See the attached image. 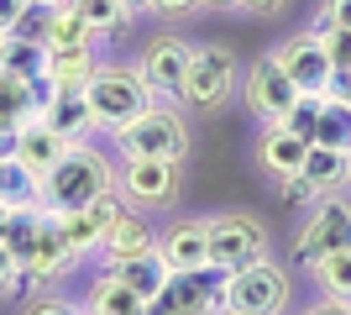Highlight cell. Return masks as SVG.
<instances>
[{"mask_svg": "<svg viewBox=\"0 0 351 315\" xmlns=\"http://www.w3.org/2000/svg\"><path fill=\"white\" fill-rule=\"evenodd\" d=\"M241 11H252V16H273V11H283L289 0H236Z\"/></svg>", "mask_w": 351, "mask_h": 315, "instance_id": "obj_41", "label": "cell"}, {"mask_svg": "<svg viewBox=\"0 0 351 315\" xmlns=\"http://www.w3.org/2000/svg\"><path fill=\"white\" fill-rule=\"evenodd\" d=\"M0 43H5V32H0Z\"/></svg>", "mask_w": 351, "mask_h": 315, "instance_id": "obj_48", "label": "cell"}, {"mask_svg": "<svg viewBox=\"0 0 351 315\" xmlns=\"http://www.w3.org/2000/svg\"><path fill=\"white\" fill-rule=\"evenodd\" d=\"M283 200H289V205H315V200H325V195L304 179V174H293V179H283Z\"/></svg>", "mask_w": 351, "mask_h": 315, "instance_id": "obj_35", "label": "cell"}, {"mask_svg": "<svg viewBox=\"0 0 351 315\" xmlns=\"http://www.w3.org/2000/svg\"><path fill=\"white\" fill-rule=\"evenodd\" d=\"M309 315H351V305H341V300H325V305H315Z\"/></svg>", "mask_w": 351, "mask_h": 315, "instance_id": "obj_42", "label": "cell"}, {"mask_svg": "<svg viewBox=\"0 0 351 315\" xmlns=\"http://www.w3.org/2000/svg\"><path fill=\"white\" fill-rule=\"evenodd\" d=\"M178 179H184L178 158H126L116 174V189L136 210H162L178 200Z\"/></svg>", "mask_w": 351, "mask_h": 315, "instance_id": "obj_8", "label": "cell"}, {"mask_svg": "<svg viewBox=\"0 0 351 315\" xmlns=\"http://www.w3.org/2000/svg\"><path fill=\"white\" fill-rule=\"evenodd\" d=\"M205 5H236V0H205Z\"/></svg>", "mask_w": 351, "mask_h": 315, "instance_id": "obj_45", "label": "cell"}, {"mask_svg": "<svg viewBox=\"0 0 351 315\" xmlns=\"http://www.w3.org/2000/svg\"><path fill=\"white\" fill-rule=\"evenodd\" d=\"M320 32H351V0H320Z\"/></svg>", "mask_w": 351, "mask_h": 315, "instance_id": "obj_34", "label": "cell"}, {"mask_svg": "<svg viewBox=\"0 0 351 315\" xmlns=\"http://www.w3.org/2000/svg\"><path fill=\"white\" fill-rule=\"evenodd\" d=\"M5 221H11V205H0V237H5Z\"/></svg>", "mask_w": 351, "mask_h": 315, "instance_id": "obj_43", "label": "cell"}, {"mask_svg": "<svg viewBox=\"0 0 351 315\" xmlns=\"http://www.w3.org/2000/svg\"><path fill=\"white\" fill-rule=\"evenodd\" d=\"M16 142H21V126L0 121V158H16Z\"/></svg>", "mask_w": 351, "mask_h": 315, "instance_id": "obj_40", "label": "cell"}, {"mask_svg": "<svg viewBox=\"0 0 351 315\" xmlns=\"http://www.w3.org/2000/svg\"><path fill=\"white\" fill-rule=\"evenodd\" d=\"M32 5H37V0H0V32H21Z\"/></svg>", "mask_w": 351, "mask_h": 315, "instance_id": "obj_36", "label": "cell"}, {"mask_svg": "<svg viewBox=\"0 0 351 315\" xmlns=\"http://www.w3.org/2000/svg\"><path fill=\"white\" fill-rule=\"evenodd\" d=\"M84 315H95V310H84Z\"/></svg>", "mask_w": 351, "mask_h": 315, "instance_id": "obj_49", "label": "cell"}, {"mask_svg": "<svg viewBox=\"0 0 351 315\" xmlns=\"http://www.w3.org/2000/svg\"><path fill=\"white\" fill-rule=\"evenodd\" d=\"M58 79H53V74H32L27 79V100H32V116H37V121H43L47 116V110H53V100H58Z\"/></svg>", "mask_w": 351, "mask_h": 315, "instance_id": "obj_32", "label": "cell"}, {"mask_svg": "<svg viewBox=\"0 0 351 315\" xmlns=\"http://www.w3.org/2000/svg\"><path fill=\"white\" fill-rule=\"evenodd\" d=\"M241 100H247V110L263 121V126H283V121L293 116V105H299V84H293V79L278 69V58L267 53V58L247 74Z\"/></svg>", "mask_w": 351, "mask_h": 315, "instance_id": "obj_10", "label": "cell"}, {"mask_svg": "<svg viewBox=\"0 0 351 315\" xmlns=\"http://www.w3.org/2000/svg\"><path fill=\"white\" fill-rule=\"evenodd\" d=\"M189 58H194V47L184 43V37H173V32H162V37L147 43L136 74L147 79V90H152V95L178 100V95H184V79H189Z\"/></svg>", "mask_w": 351, "mask_h": 315, "instance_id": "obj_12", "label": "cell"}, {"mask_svg": "<svg viewBox=\"0 0 351 315\" xmlns=\"http://www.w3.org/2000/svg\"><path fill=\"white\" fill-rule=\"evenodd\" d=\"M152 247H158V237L147 231V221L132 215V210H126V215L105 231V242H100V253L110 257V263H116V257H142V253H152Z\"/></svg>", "mask_w": 351, "mask_h": 315, "instance_id": "obj_23", "label": "cell"}, {"mask_svg": "<svg viewBox=\"0 0 351 315\" xmlns=\"http://www.w3.org/2000/svg\"><path fill=\"white\" fill-rule=\"evenodd\" d=\"M69 263H73V253H69V242H63V231H58V215L47 210L43 237H37V247H32V263H27V279H53V273H63Z\"/></svg>", "mask_w": 351, "mask_h": 315, "instance_id": "obj_20", "label": "cell"}, {"mask_svg": "<svg viewBox=\"0 0 351 315\" xmlns=\"http://www.w3.org/2000/svg\"><path fill=\"white\" fill-rule=\"evenodd\" d=\"M43 43H47V53H84V47L95 43V32H89L69 5H53L47 21H43Z\"/></svg>", "mask_w": 351, "mask_h": 315, "instance_id": "obj_24", "label": "cell"}, {"mask_svg": "<svg viewBox=\"0 0 351 315\" xmlns=\"http://www.w3.org/2000/svg\"><path fill=\"white\" fill-rule=\"evenodd\" d=\"M47 126L58 137H69V142H84L89 132H95V116H89V100H84V90H63L58 100H53V110H47Z\"/></svg>", "mask_w": 351, "mask_h": 315, "instance_id": "obj_21", "label": "cell"}, {"mask_svg": "<svg viewBox=\"0 0 351 315\" xmlns=\"http://www.w3.org/2000/svg\"><path fill=\"white\" fill-rule=\"evenodd\" d=\"M220 315H236V310H220Z\"/></svg>", "mask_w": 351, "mask_h": 315, "instance_id": "obj_47", "label": "cell"}, {"mask_svg": "<svg viewBox=\"0 0 351 315\" xmlns=\"http://www.w3.org/2000/svg\"><path fill=\"white\" fill-rule=\"evenodd\" d=\"M205 231H210V268H220V273H241L267 257V231L257 215L226 210V215H210Z\"/></svg>", "mask_w": 351, "mask_h": 315, "instance_id": "obj_3", "label": "cell"}, {"mask_svg": "<svg viewBox=\"0 0 351 315\" xmlns=\"http://www.w3.org/2000/svg\"><path fill=\"white\" fill-rule=\"evenodd\" d=\"M84 310H95V315H147V300L136 294V289H126L121 279L100 273L95 289H89V305H84Z\"/></svg>", "mask_w": 351, "mask_h": 315, "instance_id": "obj_25", "label": "cell"}, {"mask_svg": "<svg viewBox=\"0 0 351 315\" xmlns=\"http://www.w3.org/2000/svg\"><path fill=\"white\" fill-rule=\"evenodd\" d=\"M158 253L173 273H199L210 268V231L205 221H178L168 226V237H158Z\"/></svg>", "mask_w": 351, "mask_h": 315, "instance_id": "obj_14", "label": "cell"}, {"mask_svg": "<svg viewBox=\"0 0 351 315\" xmlns=\"http://www.w3.org/2000/svg\"><path fill=\"white\" fill-rule=\"evenodd\" d=\"M226 284H231V273L220 268L173 273L158 300H147V315H220L226 310Z\"/></svg>", "mask_w": 351, "mask_h": 315, "instance_id": "obj_5", "label": "cell"}, {"mask_svg": "<svg viewBox=\"0 0 351 315\" xmlns=\"http://www.w3.org/2000/svg\"><path fill=\"white\" fill-rule=\"evenodd\" d=\"M43 221H47V205H27V210H11V221H5V253L21 263V273H27L32 263V247H37V237H43Z\"/></svg>", "mask_w": 351, "mask_h": 315, "instance_id": "obj_22", "label": "cell"}, {"mask_svg": "<svg viewBox=\"0 0 351 315\" xmlns=\"http://www.w3.org/2000/svg\"><path fill=\"white\" fill-rule=\"evenodd\" d=\"M121 158H184L189 152V126L168 110V105H147L132 126L116 132Z\"/></svg>", "mask_w": 351, "mask_h": 315, "instance_id": "obj_4", "label": "cell"}, {"mask_svg": "<svg viewBox=\"0 0 351 315\" xmlns=\"http://www.w3.org/2000/svg\"><path fill=\"white\" fill-rule=\"evenodd\" d=\"M43 5H69V0H43Z\"/></svg>", "mask_w": 351, "mask_h": 315, "instance_id": "obj_46", "label": "cell"}, {"mask_svg": "<svg viewBox=\"0 0 351 315\" xmlns=\"http://www.w3.org/2000/svg\"><path fill=\"white\" fill-rule=\"evenodd\" d=\"M205 0H147V11H158V16H189L199 11Z\"/></svg>", "mask_w": 351, "mask_h": 315, "instance_id": "obj_38", "label": "cell"}, {"mask_svg": "<svg viewBox=\"0 0 351 315\" xmlns=\"http://www.w3.org/2000/svg\"><path fill=\"white\" fill-rule=\"evenodd\" d=\"M69 148H73V142L58 137L47 121H27V126H21V142H16V163L27 168V174H37V179H47Z\"/></svg>", "mask_w": 351, "mask_h": 315, "instance_id": "obj_16", "label": "cell"}, {"mask_svg": "<svg viewBox=\"0 0 351 315\" xmlns=\"http://www.w3.org/2000/svg\"><path fill=\"white\" fill-rule=\"evenodd\" d=\"M69 11L79 16L95 37H116V32L132 21V11H126L121 0H69Z\"/></svg>", "mask_w": 351, "mask_h": 315, "instance_id": "obj_27", "label": "cell"}, {"mask_svg": "<svg viewBox=\"0 0 351 315\" xmlns=\"http://www.w3.org/2000/svg\"><path fill=\"white\" fill-rule=\"evenodd\" d=\"M84 100H89V116H95V126H105V132L116 137L121 126H132V121L142 116V110L158 100V95L147 90V79L136 74V69L100 63V69L89 74V84H84Z\"/></svg>", "mask_w": 351, "mask_h": 315, "instance_id": "obj_2", "label": "cell"}, {"mask_svg": "<svg viewBox=\"0 0 351 315\" xmlns=\"http://www.w3.org/2000/svg\"><path fill=\"white\" fill-rule=\"evenodd\" d=\"M47 43L43 37H27V32H5L0 43V74H16V79H32V74H47Z\"/></svg>", "mask_w": 351, "mask_h": 315, "instance_id": "obj_19", "label": "cell"}, {"mask_svg": "<svg viewBox=\"0 0 351 315\" xmlns=\"http://www.w3.org/2000/svg\"><path fill=\"white\" fill-rule=\"evenodd\" d=\"M21 279H27V273H21V263H16V257L5 253V242H0V294H11Z\"/></svg>", "mask_w": 351, "mask_h": 315, "instance_id": "obj_37", "label": "cell"}, {"mask_svg": "<svg viewBox=\"0 0 351 315\" xmlns=\"http://www.w3.org/2000/svg\"><path fill=\"white\" fill-rule=\"evenodd\" d=\"M320 37H325L330 63H336V84H346V95H351V32H320Z\"/></svg>", "mask_w": 351, "mask_h": 315, "instance_id": "obj_31", "label": "cell"}, {"mask_svg": "<svg viewBox=\"0 0 351 315\" xmlns=\"http://www.w3.org/2000/svg\"><path fill=\"white\" fill-rule=\"evenodd\" d=\"M336 253H351V205L346 200H320L293 237V257H299V268L315 273V263Z\"/></svg>", "mask_w": 351, "mask_h": 315, "instance_id": "obj_6", "label": "cell"}, {"mask_svg": "<svg viewBox=\"0 0 351 315\" xmlns=\"http://www.w3.org/2000/svg\"><path fill=\"white\" fill-rule=\"evenodd\" d=\"M105 273H110V279H121L126 289H136L142 300H158V294H162V284L173 279V268L162 263V253H158V247H152V253H142V257H116V263H110Z\"/></svg>", "mask_w": 351, "mask_h": 315, "instance_id": "obj_17", "label": "cell"}, {"mask_svg": "<svg viewBox=\"0 0 351 315\" xmlns=\"http://www.w3.org/2000/svg\"><path fill=\"white\" fill-rule=\"evenodd\" d=\"M309 137H299L293 126H267L263 142H257V163L273 174V179H293V174H304V158H309Z\"/></svg>", "mask_w": 351, "mask_h": 315, "instance_id": "obj_15", "label": "cell"}, {"mask_svg": "<svg viewBox=\"0 0 351 315\" xmlns=\"http://www.w3.org/2000/svg\"><path fill=\"white\" fill-rule=\"evenodd\" d=\"M121 5H126V11H147V0H121Z\"/></svg>", "mask_w": 351, "mask_h": 315, "instance_id": "obj_44", "label": "cell"}, {"mask_svg": "<svg viewBox=\"0 0 351 315\" xmlns=\"http://www.w3.org/2000/svg\"><path fill=\"white\" fill-rule=\"evenodd\" d=\"M320 100H325V95H299V105H293V116L283 121V126H293L299 137H309V142H315V116H320Z\"/></svg>", "mask_w": 351, "mask_h": 315, "instance_id": "obj_33", "label": "cell"}, {"mask_svg": "<svg viewBox=\"0 0 351 315\" xmlns=\"http://www.w3.org/2000/svg\"><path fill=\"white\" fill-rule=\"evenodd\" d=\"M283 305H289V273L273 257L231 273V284H226V310L236 315H278Z\"/></svg>", "mask_w": 351, "mask_h": 315, "instance_id": "obj_9", "label": "cell"}, {"mask_svg": "<svg viewBox=\"0 0 351 315\" xmlns=\"http://www.w3.org/2000/svg\"><path fill=\"white\" fill-rule=\"evenodd\" d=\"M273 58H278V69L299 84V95H330V90H336V63H330V53H325L320 32H309V37H289Z\"/></svg>", "mask_w": 351, "mask_h": 315, "instance_id": "obj_11", "label": "cell"}, {"mask_svg": "<svg viewBox=\"0 0 351 315\" xmlns=\"http://www.w3.org/2000/svg\"><path fill=\"white\" fill-rule=\"evenodd\" d=\"M110 189H116L110 158H100L89 142H73V148L58 158V168L43 179V205L53 210V215H73V210H84L89 200L110 195Z\"/></svg>", "mask_w": 351, "mask_h": 315, "instance_id": "obj_1", "label": "cell"}, {"mask_svg": "<svg viewBox=\"0 0 351 315\" xmlns=\"http://www.w3.org/2000/svg\"><path fill=\"white\" fill-rule=\"evenodd\" d=\"M0 163H5V158H0Z\"/></svg>", "mask_w": 351, "mask_h": 315, "instance_id": "obj_50", "label": "cell"}, {"mask_svg": "<svg viewBox=\"0 0 351 315\" xmlns=\"http://www.w3.org/2000/svg\"><path fill=\"white\" fill-rule=\"evenodd\" d=\"M315 279H320L325 300L351 305V253H336V257H325V263H315Z\"/></svg>", "mask_w": 351, "mask_h": 315, "instance_id": "obj_29", "label": "cell"}, {"mask_svg": "<svg viewBox=\"0 0 351 315\" xmlns=\"http://www.w3.org/2000/svg\"><path fill=\"white\" fill-rule=\"evenodd\" d=\"M315 148H330V152H351V95L346 90H330L320 100V116H315Z\"/></svg>", "mask_w": 351, "mask_h": 315, "instance_id": "obj_18", "label": "cell"}, {"mask_svg": "<svg viewBox=\"0 0 351 315\" xmlns=\"http://www.w3.org/2000/svg\"><path fill=\"white\" fill-rule=\"evenodd\" d=\"M121 215H126V210H121L116 189H110V195L89 200L84 210H73V215H58V231H63V242H69V253H73V257H79V253H100L105 231H110Z\"/></svg>", "mask_w": 351, "mask_h": 315, "instance_id": "obj_13", "label": "cell"}, {"mask_svg": "<svg viewBox=\"0 0 351 315\" xmlns=\"http://www.w3.org/2000/svg\"><path fill=\"white\" fill-rule=\"evenodd\" d=\"M304 179L315 184L320 195H330V189H341V184H351V152L309 148V158H304Z\"/></svg>", "mask_w": 351, "mask_h": 315, "instance_id": "obj_26", "label": "cell"}, {"mask_svg": "<svg viewBox=\"0 0 351 315\" xmlns=\"http://www.w3.org/2000/svg\"><path fill=\"white\" fill-rule=\"evenodd\" d=\"M27 315H84V310H73L69 300H37V305H32Z\"/></svg>", "mask_w": 351, "mask_h": 315, "instance_id": "obj_39", "label": "cell"}, {"mask_svg": "<svg viewBox=\"0 0 351 315\" xmlns=\"http://www.w3.org/2000/svg\"><path fill=\"white\" fill-rule=\"evenodd\" d=\"M0 121H11V126L37 121V116H32V100H27V79L0 74Z\"/></svg>", "mask_w": 351, "mask_h": 315, "instance_id": "obj_30", "label": "cell"}, {"mask_svg": "<svg viewBox=\"0 0 351 315\" xmlns=\"http://www.w3.org/2000/svg\"><path fill=\"white\" fill-rule=\"evenodd\" d=\"M236 90V58H231V47H194V58H189V79H184V95L178 100L189 105V110H199V116H210V110H220V105L231 100Z\"/></svg>", "mask_w": 351, "mask_h": 315, "instance_id": "obj_7", "label": "cell"}, {"mask_svg": "<svg viewBox=\"0 0 351 315\" xmlns=\"http://www.w3.org/2000/svg\"><path fill=\"white\" fill-rule=\"evenodd\" d=\"M95 69H100V63H95L89 47H84V53H53V58H47V74L58 79V90H84Z\"/></svg>", "mask_w": 351, "mask_h": 315, "instance_id": "obj_28", "label": "cell"}]
</instances>
